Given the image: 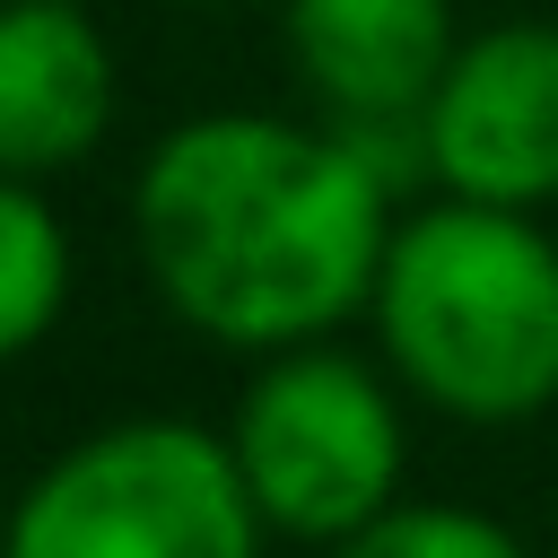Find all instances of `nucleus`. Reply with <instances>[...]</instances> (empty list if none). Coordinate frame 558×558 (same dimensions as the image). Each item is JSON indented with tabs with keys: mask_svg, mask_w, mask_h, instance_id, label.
Returning <instances> with one entry per match:
<instances>
[{
	"mask_svg": "<svg viewBox=\"0 0 558 558\" xmlns=\"http://www.w3.org/2000/svg\"><path fill=\"white\" fill-rule=\"evenodd\" d=\"M270 523L201 418H113L52 453L9 514V558H262Z\"/></svg>",
	"mask_w": 558,
	"mask_h": 558,
	"instance_id": "3",
	"label": "nucleus"
},
{
	"mask_svg": "<svg viewBox=\"0 0 558 558\" xmlns=\"http://www.w3.org/2000/svg\"><path fill=\"white\" fill-rule=\"evenodd\" d=\"M227 453L279 541L331 549V541L366 532L384 506H401L410 427H401L392 384L366 357L305 340V349H270L253 366V384L235 392V418H227Z\"/></svg>",
	"mask_w": 558,
	"mask_h": 558,
	"instance_id": "4",
	"label": "nucleus"
},
{
	"mask_svg": "<svg viewBox=\"0 0 558 558\" xmlns=\"http://www.w3.org/2000/svg\"><path fill=\"white\" fill-rule=\"evenodd\" d=\"M131 235L183 331L270 357L366 314L392 244V192L349 122L192 113L148 148Z\"/></svg>",
	"mask_w": 558,
	"mask_h": 558,
	"instance_id": "1",
	"label": "nucleus"
},
{
	"mask_svg": "<svg viewBox=\"0 0 558 558\" xmlns=\"http://www.w3.org/2000/svg\"><path fill=\"white\" fill-rule=\"evenodd\" d=\"M209 9H235V0H209Z\"/></svg>",
	"mask_w": 558,
	"mask_h": 558,
	"instance_id": "11",
	"label": "nucleus"
},
{
	"mask_svg": "<svg viewBox=\"0 0 558 558\" xmlns=\"http://www.w3.org/2000/svg\"><path fill=\"white\" fill-rule=\"evenodd\" d=\"M279 35L305 96L349 131L418 122V105L453 61L445 0H279Z\"/></svg>",
	"mask_w": 558,
	"mask_h": 558,
	"instance_id": "7",
	"label": "nucleus"
},
{
	"mask_svg": "<svg viewBox=\"0 0 558 558\" xmlns=\"http://www.w3.org/2000/svg\"><path fill=\"white\" fill-rule=\"evenodd\" d=\"M70 279H78V262H70L61 209L44 201V183L0 174V366L52 340Z\"/></svg>",
	"mask_w": 558,
	"mask_h": 558,
	"instance_id": "8",
	"label": "nucleus"
},
{
	"mask_svg": "<svg viewBox=\"0 0 558 558\" xmlns=\"http://www.w3.org/2000/svg\"><path fill=\"white\" fill-rule=\"evenodd\" d=\"M366 314L401 392L462 427H523L558 401V244L532 209L436 192L392 218Z\"/></svg>",
	"mask_w": 558,
	"mask_h": 558,
	"instance_id": "2",
	"label": "nucleus"
},
{
	"mask_svg": "<svg viewBox=\"0 0 558 558\" xmlns=\"http://www.w3.org/2000/svg\"><path fill=\"white\" fill-rule=\"evenodd\" d=\"M331 558H532L497 514L480 506H445V497H401L384 506L366 532L331 541Z\"/></svg>",
	"mask_w": 558,
	"mask_h": 558,
	"instance_id": "9",
	"label": "nucleus"
},
{
	"mask_svg": "<svg viewBox=\"0 0 558 558\" xmlns=\"http://www.w3.org/2000/svg\"><path fill=\"white\" fill-rule=\"evenodd\" d=\"M9 514H17V497L0 488V558H9Z\"/></svg>",
	"mask_w": 558,
	"mask_h": 558,
	"instance_id": "10",
	"label": "nucleus"
},
{
	"mask_svg": "<svg viewBox=\"0 0 558 558\" xmlns=\"http://www.w3.org/2000/svg\"><path fill=\"white\" fill-rule=\"evenodd\" d=\"M410 131H418L436 192L497 201V209H549L558 201V26L514 17V26L453 44Z\"/></svg>",
	"mask_w": 558,
	"mask_h": 558,
	"instance_id": "5",
	"label": "nucleus"
},
{
	"mask_svg": "<svg viewBox=\"0 0 558 558\" xmlns=\"http://www.w3.org/2000/svg\"><path fill=\"white\" fill-rule=\"evenodd\" d=\"M113 44L78 0H0V174H70L113 131Z\"/></svg>",
	"mask_w": 558,
	"mask_h": 558,
	"instance_id": "6",
	"label": "nucleus"
}]
</instances>
